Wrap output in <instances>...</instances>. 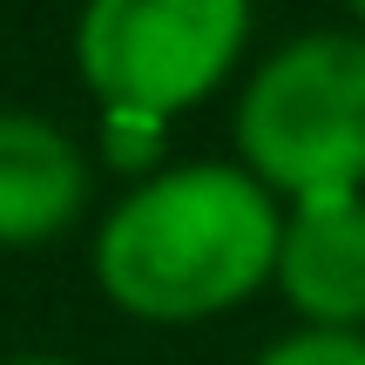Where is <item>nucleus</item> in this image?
I'll return each instance as SVG.
<instances>
[{
    "label": "nucleus",
    "mask_w": 365,
    "mask_h": 365,
    "mask_svg": "<svg viewBox=\"0 0 365 365\" xmlns=\"http://www.w3.org/2000/svg\"><path fill=\"white\" fill-rule=\"evenodd\" d=\"M277 284L312 331H365V196H298L277 237Z\"/></svg>",
    "instance_id": "nucleus-4"
},
{
    "label": "nucleus",
    "mask_w": 365,
    "mask_h": 365,
    "mask_svg": "<svg viewBox=\"0 0 365 365\" xmlns=\"http://www.w3.org/2000/svg\"><path fill=\"white\" fill-rule=\"evenodd\" d=\"M163 129H170V122L149 115V108H102V143H108V163H115V170H143V163H156Z\"/></svg>",
    "instance_id": "nucleus-7"
},
{
    "label": "nucleus",
    "mask_w": 365,
    "mask_h": 365,
    "mask_svg": "<svg viewBox=\"0 0 365 365\" xmlns=\"http://www.w3.org/2000/svg\"><path fill=\"white\" fill-rule=\"evenodd\" d=\"M0 365H75V359H61V352H14V359H0Z\"/></svg>",
    "instance_id": "nucleus-8"
},
{
    "label": "nucleus",
    "mask_w": 365,
    "mask_h": 365,
    "mask_svg": "<svg viewBox=\"0 0 365 365\" xmlns=\"http://www.w3.org/2000/svg\"><path fill=\"white\" fill-rule=\"evenodd\" d=\"M237 149L291 203L365 190V34L284 41L237 102Z\"/></svg>",
    "instance_id": "nucleus-2"
},
{
    "label": "nucleus",
    "mask_w": 365,
    "mask_h": 365,
    "mask_svg": "<svg viewBox=\"0 0 365 365\" xmlns=\"http://www.w3.org/2000/svg\"><path fill=\"white\" fill-rule=\"evenodd\" d=\"M257 365H365V331H291V339L264 345Z\"/></svg>",
    "instance_id": "nucleus-6"
},
{
    "label": "nucleus",
    "mask_w": 365,
    "mask_h": 365,
    "mask_svg": "<svg viewBox=\"0 0 365 365\" xmlns=\"http://www.w3.org/2000/svg\"><path fill=\"white\" fill-rule=\"evenodd\" d=\"M284 210L237 163H182L135 182L95 237V277L129 318L196 325L277 277Z\"/></svg>",
    "instance_id": "nucleus-1"
},
{
    "label": "nucleus",
    "mask_w": 365,
    "mask_h": 365,
    "mask_svg": "<svg viewBox=\"0 0 365 365\" xmlns=\"http://www.w3.org/2000/svg\"><path fill=\"white\" fill-rule=\"evenodd\" d=\"M244 34L250 0H88L75 61L102 108H149L170 122L237 68Z\"/></svg>",
    "instance_id": "nucleus-3"
},
{
    "label": "nucleus",
    "mask_w": 365,
    "mask_h": 365,
    "mask_svg": "<svg viewBox=\"0 0 365 365\" xmlns=\"http://www.w3.org/2000/svg\"><path fill=\"white\" fill-rule=\"evenodd\" d=\"M352 7H359V21H365V0H352Z\"/></svg>",
    "instance_id": "nucleus-9"
},
{
    "label": "nucleus",
    "mask_w": 365,
    "mask_h": 365,
    "mask_svg": "<svg viewBox=\"0 0 365 365\" xmlns=\"http://www.w3.org/2000/svg\"><path fill=\"white\" fill-rule=\"evenodd\" d=\"M88 196L81 149L54 122L0 108V244H41L68 230Z\"/></svg>",
    "instance_id": "nucleus-5"
}]
</instances>
